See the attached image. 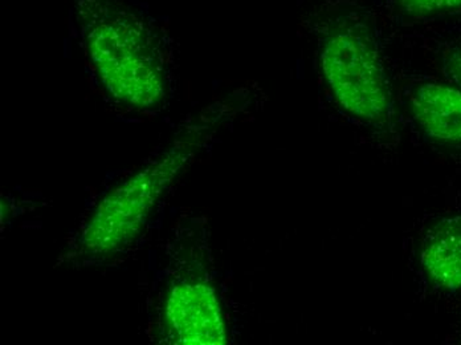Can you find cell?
I'll list each match as a JSON object with an SVG mask.
<instances>
[{
	"label": "cell",
	"mask_w": 461,
	"mask_h": 345,
	"mask_svg": "<svg viewBox=\"0 0 461 345\" xmlns=\"http://www.w3.org/2000/svg\"><path fill=\"white\" fill-rule=\"evenodd\" d=\"M401 15L411 19H429L461 11V0H390Z\"/></svg>",
	"instance_id": "cell-6"
},
{
	"label": "cell",
	"mask_w": 461,
	"mask_h": 345,
	"mask_svg": "<svg viewBox=\"0 0 461 345\" xmlns=\"http://www.w3.org/2000/svg\"><path fill=\"white\" fill-rule=\"evenodd\" d=\"M319 59L323 80L346 113L369 125L389 122L392 89L366 19L350 11L329 16L320 36Z\"/></svg>",
	"instance_id": "cell-1"
},
{
	"label": "cell",
	"mask_w": 461,
	"mask_h": 345,
	"mask_svg": "<svg viewBox=\"0 0 461 345\" xmlns=\"http://www.w3.org/2000/svg\"><path fill=\"white\" fill-rule=\"evenodd\" d=\"M174 341L182 344H224L226 324L212 288L184 283L171 291L166 307Z\"/></svg>",
	"instance_id": "cell-3"
},
{
	"label": "cell",
	"mask_w": 461,
	"mask_h": 345,
	"mask_svg": "<svg viewBox=\"0 0 461 345\" xmlns=\"http://www.w3.org/2000/svg\"><path fill=\"white\" fill-rule=\"evenodd\" d=\"M420 265L438 290H461V215L443 218L427 232L421 243Z\"/></svg>",
	"instance_id": "cell-5"
},
{
	"label": "cell",
	"mask_w": 461,
	"mask_h": 345,
	"mask_svg": "<svg viewBox=\"0 0 461 345\" xmlns=\"http://www.w3.org/2000/svg\"><path fill=\"white\" fill-rule=\"evenodd\" d=\"M443 74L446 81L461 89V46L452 47L444 55Z\"/></svg>",
	"instance_id": "cell-7"
},
{
	"label": "cell",
	"mask_w": 461,
	"mask_h": 345,
	"mask_svg": "<svg viewBox=\"0 0 461 345\" xmlns=\"http://www.w3.org/2000/svg\"><path fill=\"white\" fill-rule=\"evenodd\" d=\"M122 14L106 18L89 33V49L98 74L112 94L134 105L148 106L161 97V63L145 30Z\"/></svg>",
	"instance_id": "cell-2"
},
{
	"label": "cell",
	"mask_w": 461,
	"mask_h": 345,
	"mask_svg": "<svg viewBox=\"0 0 461 345\" xmlns=\"http://www.w3.org/2000/svg\"><path fill=\"white\" fill-rule=\"evenodd\" d=\"M421 136L432 144L461 151V89L448 81H421L409 96Z\"/></svg>",
	"instance_id": "cell-4"
}]
</instances>
